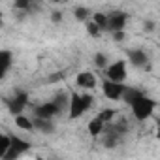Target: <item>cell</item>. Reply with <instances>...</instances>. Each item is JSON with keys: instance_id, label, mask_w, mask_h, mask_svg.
Segmentation results:
<instances>
[{"instance_id": "cell-1", "label": "cell", "mask_w": 160, "mask_h": 160, "mask_svg": "<svg viewBox=\"0 0 160 160\" xmlns=\"http://www.w3.org/2000/svg\"><path fill=\"white\" fill-rule=\"evenodd\" d=\"M121 100H124L130 106L132 117L138 122H145L147 119H151L152 113H154V109H156V102L152 98H149L143 91L134 89V87H126Z\"/></svg>"}, {"instance_id": "cell-2", "label": "cell", "mask_w": 160, "mask_h": 160, "mask_svg": "<svg viewBox=\"0 0 160 160\" xmlns=\"http://www.w3.org/2000/svg\"><path fill=\"white\" fill-rule=\"evenodd\" d=\"M94 104V96L89 92V91H81V92H70V98H68V117L70 119H79L83 117L87 111H91Z\"/></svg>"}, {"instance_id": "cell-3", "label": "cell", "mask_w": 160, "mask_h": 160, "mask_svg": "<svg viewBox=\"0 0 160 160\" xmlns=\"http://www.w3.org/2000/svg\"><path fill=\"white\" fill-rule=\"evenodd\" d=\"M106 79H111V81L117 83H124L128 77V62L126 58H119L115 62H108V66L104 68Z\"/></svg>"}, {"instance_id": "cell-4", "label": "cell", "mask_w": 160, "mask_h": 160, "mask_svg": "<svg viewBox=\"0 0 160 160\" xmlns=\"http://www.w3.org/2000/svg\"><path fill=\"white\" fill-rule=\"evenodd\" d=\"M128 23V13L122 10H113L109 13H106V32H121L126 28Z\"/></svg>"}, {"instance_id": "cell-5", "label": "cell", "mask_w": 160, "mask_h": 160, "mask_svg": "<svg viewBox=\"0 0 160 160\" xmlns=\"http://www.w3.org/2000/svg\"><path fill=\"white\" fill-rule=\"evenodd\" d=\"M64 111H62V108L51 98V100H47V102H42V104H38V106H34V109H32V115L34 117H40V119H57L58 115H62Z\"/></svg>"}, {"instance_id": "cell-6", "label": "cell", "mask_w": 160, "mask_h": 160, "mask_svg": "<svg viewBox=\"0 0 160 160\" xmlns=\"http://www.w3.org/2000/svg\"><path fill=\"white\" fill-rule=\"evenodd\" d=\"M28 149H30V143H28L27 139H23V138H19V136L10 134V147H8V151H6L4 158H6V160L21 158L23 154H27V152H28Z\"/></svg>"}, {"instance_id": "cell-7", "label": "cell", "mask_w": 160, "mask_h": 160, "mask_svg": "<svg viewBox=\"0 0 160 160\" xmlns=\"http://www.w3.org/2000/svg\"><path fill=\"white\" fill-rule=\"evenodd\" d=\"M126 85L124 83H117V81H111V79H104L102 81V92L108 100H121L122 98V92H124Z\"/></svg>"}, {"instance_id": "cell-8", "label": "cell", "mask_w": 160, "mask_h": 160, "mask_svg": "<svg viewBox=\"0 0 160 160\" xmlns=\"http://www.w3.org/2000/svg\"><path fill=\"white\" fill-rule=\"evenodd\" d=\"M98 85V77L91 70H83L75 75V87L79 91H92Z\"/></svg>"}, {"instance_id": "cell-9", "label": "cell", "mask_w": 160, "mask_h": 160, "mask_svg": "<svg viewBox=\"0 0 160 160\" xmlns=\"http://www.w3.org/2000/svg\"><path fill=\"white\" fill-rule=\"evenodd\" d=\"M28 94L25 92V91H19V92H15L10 100H8V109H10V113L12 115H17V113H25V109H27V106H28Z\"/></svg>"}, {"instance_id": "cell-10", "label": "cell", "mask_w": 160, "mask_h": 160, "mask_svg": "<svg viewBox=\"0 0 160 160\" xmlns=\"http://www.w3.org/2000/svg\"><path fill=\"white\" fill-rule=\"evenodd\" d=\"M126 62H130V66L134 68H145L149 66V57L143 49H130L126 53Z\"/></svg>"}, {"instance_id": "cell-11", "label": "cell", "mask_w": 160, "mask_h": 160, "mask_svg": "<svg viewBox=\"0 0 160 160\" xmlns=\"http://www.w3.org/2000/svg\"><path fill=\"white\" fill-rule=\"evenodd\" d=\"M36 4L38 0H13V12L21 17H27L36 12Z\"/></svg>"}, {"instance_id": "cell-12", "label": "cell", "mask_w": 160, "mask_h": 160, "mask_svg": "<svg viewBox=\"0 0 160 160\" xmlns=\"http://www.w3.org/2000/svg\"><path fill=\"white\" fill-rule=\"evenodd\" d=\"M32 122H34V130H40L42 134H51V132H55V121H53V119L32 117Z\"/></svg>"}, {"instance_id": "cell-13", "label": "cell", "mask_w": 160, "mask_h": 160, "mask_svg": "<svg viewBox=\"0 0 160 160\" xmlns=\"http://www.w3.org/2000/svg\"><path fill=\"white\" fill-rule=\"evenodd\" d=\"M104 128H106V122L96 115V117H92L91 121H89V124H87V130H89V136L91 138H100V134L104 132Z\"/></svg>"}, {"instance_id": "cell-14", "label": "cell", "mask_w": 160, "mask_h": 160, "mask_svg": "<svg viewBox=\"0 0 160 160\" xmlns=\"http://www.w3.org/2000/svg\"><path fill=\"white\" fill-rule=\"evenodd\" d=\"M13 121H15V126H17L19 130H27V132H32V130H34V122H32V119H30L28 115H25V113H17V115H13Z\"/></svg>"}, {"instance_id": "cell-15", "label": "cell", "mask_w": 160, "mask_h": 160, "mask_svg": "<svg viewBox=\"0 0 160 160\" xmlns=\"http://www.w3.org/2000/svg\"><path fill=\"white\" fill-rule=\"evenodd\" d=\"M0 66H4L6 70H12V66H13V53L10 49H0Z\"/></svg>"}, {"instance_id": "cell-16", "label": "cell", "mask_w": 160, "mask_h": 160, "mask_svg": "<svg viewBox=\"0 0 160 160\" xmlns=\"http://www.w3.org/2000/svg\"><path fill=\"white\" fill-rule=\"evenodd\" d=\"M91 15H92V12H91L89 8H83V6H77V8L73 10V17H75V21H79V23L89 21Z\"/></svg>"}, {"instance_id": "cell-17", "label": "cell", "mask_w": 160, "mask_h": 160, "mask_svg": "<svg viewBox=\"0 0 160 160\" xmlns=\"http://www.w3.org/2000/svg\"><path fill=\"white\" fill-rule=\"evenodd\" d=\"M83 25H85V30H87V34H89L91 38H100V36L104 34V32H102V28H100V27H98V25H96L92 19L85 21Z\"/></svg>"}, {"instance_id": "cell-18", "label": "cell", "mask_w": 160, "mask_h": 160, "mask_svg": "<svg viewBox=\"0 0 160 160\" xmlns=\"http://www.w3.org/2000/svg\"><path fill=\"white\" fill-rule=\"evenodd\" d=\"M117 115H119V111H117V109H113V108H104V109H100V111H98V117H100L106 124H108V122H111Z\"/></svg>"}, {"instance_id": "cell-19", "label": "cell", "mask_w": 160, "mask_h": 160, "mask_svg": "<svg viewBox=\"0 0 160 160\" xmlns=\"http://www.w3.org/2000/svg\"><path fill=\"white\" fill-rule=\"evenodd\" d=\"M8 147H10V134H2V132H0V158H4Z\"/></svg>"}, {"instance_id": "cell-20", "label": "cell", "mask_w": 160, "mask_h": 160, "mask_svg": "<svg viewBox=\"0 0 160 160\" xmlns=\"http://www.w3.org/2000/svg\"><path fill=\"white\" fill-rule=\"evenodd\" d=\"M91 19L102 28V32H106V13H102V12H96V13H92L91 15Z\"/></svg>"}, {"instance_id": "cell-21", "label": "cell", "mask_w": 160, "mask_h": 160, "mask_svg": "<svg viewBox=\"0 0 160 160\" xmlns=\"http://www.w3.org/2000/svg\"><path fill=\"white\" fill-rule=\"evenodd\" d=\"M94 66L100 68V70H104V68L108 66V57H106V53H96V55H94Z\"/></svg>"}, {"instance_id": "cell-22", "label": "cell", "mask_w": 160, "mask_h": 160, "mask_svg": "<svg viewBox=\"0 0 160 160\" xmlns=\"http://www.w3.org/2000/svg\"><path fill=\"white\" fill-rule=\"evenodd\" d=\"M51 23H55V25H60L62 23V12L60 10L51 12Z\"/></svg>"}, {"instance_id": "cell-23", "label": "cell", "mask_w": 160, "mask_h": 160, "mask_svg": "<svg viewBox=\"0 0 160 160\" xmlns=\"http://www.w3.org/2000/svg\"><path fill=\"white\" fill-rule=\"evenodd\" d=\"M113 38H115V42H122V40H124V30H121V32H113Z\"/></svg>"}, {"instance_id": "cell-24", "label": "cell", "mask_w": 160, "mask_h": 160, "mask_svg": "<svg viewBox=\"0 0 160 160\" xmlns=\"http://www.w3.org/2000/svg\"><path fill=\"white\" fill-rule=\"evenodd\" d=\"M8 72H10V70H6L4 66H0V81H2V79H4V77L8 75Z\"/></svg>"}, {"instance_id": "cell-25", "label": "cell", "mask_w": 160, "mask_h": 160, "mask_svg": "<svg viewBox=\"0 0 160 160\" xmlns=\"http://www.w3.org/2000/svg\"><path fill=\"white\" fill-rule=\"evenodd\" d=\"M145 25H147V27H145L147 30H152V28H154V23H152V21H147Z\"/></svg>"}, {"instance_id": "cell-26", "label": "cell", "mask_w": 160, "mask_h": 160, "mask_svg": "<svg viewBox=\"0 0 160 160\" xmlns=\"http://www.w3.org/2000/svg\"><path fill=\"white\" fill-rule=\"evenodd\" d=\"M51 2H55V4H68V2H72V0H51Z\"/></svg>"}]
</instances>
